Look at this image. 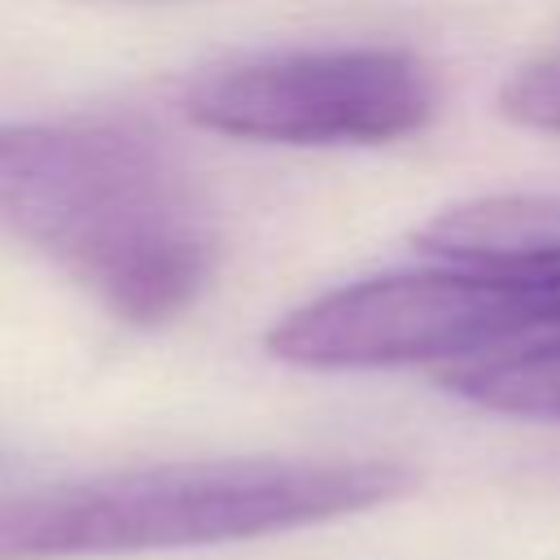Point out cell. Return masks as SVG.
<instances>
[{
    "instance_id": "4",
    "label": "cell",
    "mask_w": 560,
    "mask_h": 560,
    "mask_svg": "<svg viewBox=\"0 0 560 560\" xmlns=\"http://www.w3.org/2000/svg\"><path fill=\"white\" fill-rule=\"evenodd\" d=\"M184 114L254 144H389L433 122L438 83L402 48H311L201 74Z\"/></svg>"
},
{
    "instance_id": "2",
    "label": "cell",
    "mask_w": 560,
    "mask_h": 560,
    "mask_svg": "<svg viewBox=\"0 0 560 560\" xmlns=\"http://www.w3.org/2000/svg\"><path fill=\"white\" fill-rule=\"evenodd\" d=\"M416 490L398 459H192L0 499V560L214 547L385 508Z\"/></svg>"
},
{
    "instance_id": "6",
    "label": "cell",
    "mask_w": 560,
    "mask_h": 560,
    "mask_svg": "<svg viewBox=\"0 0 560 560\" xmlns=\"http://www.w3.org/2000/svg\"><path fill=\"white\" fill-rule=\"evenodd\" d=\"M442 389H451L455 398L481 411L521 416V420H560V332L503 354L455 363L442 372Z\"/></svg>"
},
{
    "instance_id": "7",
    "label": "cell",
    "mask_w": 560,
    "mask_h": 560,
    "mask_svg": "<svg viewBox=\"0 0 560 560\" xmlns=\"http://www.w3.org/2000/svg\"><path fill=\"white\" fill-rule=\"evenodd\" d=\"M499 114L516 127L560 136V48L525 61L499 92Z\"/></svg>"
},
{
    "instance_id": "5",
    "label": "cell",
    "mask_w": 560,
    "mask_h": 560,
    "mask_svg": "<svg viewBox=\"0 0 560 560\" xmlns=\"http://www.w3.org/2000/svg\"><path fill=\"white\" fill-rule=\"evenodd\" d=\"M416 245L446 262L477 267H560V197L499 192L438 210Z\"/></svg>"
},
{
    "instance_id": "3",
    "label": "cell",
    "mask_w": 560,
    "mask_h": 560,
    "mask_svg": "<svg viewBox=\"0 0 560 560\" xmlns=\"http://www.w3.org/2000/svg\"><path fill=\"white\" fill-rule=\"evenodd\" d=\"M560 332V267H477L372 276L289 311L267 354L311 372L472 363Z\"/></svg>"
},
{
    "instance_id": "1",
    "label": "cell",
    "mask_w": 560,
    "mask_h": 560,
    "mask_svg": "<svg viewBox=\"0 0 560 560\" xmlns=\"http://www.w3.org/2000/svg\"><path fill=\"white\" fill-rule=\"evenodd\" d=\"M0 223L140 328L184 315L219 267L201 188L131 122H0Z\"/></svg>"
}]
</instances>
